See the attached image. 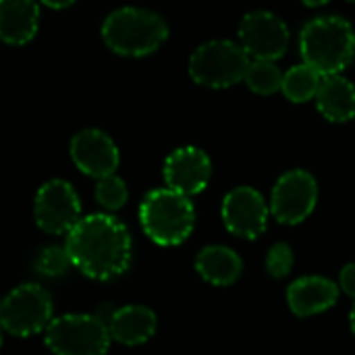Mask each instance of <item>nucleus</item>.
Listing matches in <instances>:
<instances>
[{
    "label": "nucleus",
    "mask_w": 355,
    "mask_h": 355,
    "mask_svg": "<svg viewBox=\"0 0 355 355\" xmlns=\"http://www.w3.org/2000/svg\"><path fill=\"white\" fill-rule=\"evenodd\" d=\"M73 266L94 281H112L127 272L133 243L127 227L110 214L83 216L64 243Z\"/></svg>",
    "instance_id": "f257e3e1"
},
{
    "label": "nucleus",
    "mask_w": 355,
    "mask_h": 355,
    "mask_svg": "<svg viewBox=\"0 0 355 355\" xmlns=\"http://www.w3.org/2000/svg\"><path fill=\"white\" fill-rule=\"evenodd\" d=\"M300 52L306 64L327 75H341L355 58L354 25L337 15L308 21L300 33Z\"/></svg>",
    "instance_id": "f03ea898"
},
{
    "label": "nucleus",
    "mask_w": 355,
    "mask_h": 355,
    "mask_svg": "<svg viewBox=\"0 0 355 355\" xmlns=\"http://www.w3.org/2000/svg\"><path fill=\"white\" fill-rule=\"evenodd\" d=\"M104 44L121 56H148L156 52L168 37L166 21L148 8L123 6L112 10L102 23Z\"/></svg>",
    "instance_id": "7ed1b4c3"
},
{
    "label": "nucleus",
    "mask_w": 355,
    "mask_h": 355,
    "mask_svg": "<svg viewBox=\"0 0 355 355\" xmlns=\"http://www.w3.org/2000/svg\"><path fill=\"white\" fill-rule=\"evenodd\" d=\"M139 223L150 241L162 248H173L191 235L196 208L189 196L171 187L152 189L139 204Z\"/></svg>",
    "instance_id": "20e7f679"
},
{
    "label": "nucleus",
    "mask_w": 355,
    "mask_h": 355,
    "mask_svg": "<svg viewBox=\"0 0 355 355\" xmlns=\"http://www.w3.org/2000/svg\"><path fill=\"white\" fill-rule=\"evenodd\" d=\"M250 54L231 40H210L198 46L189 58V75L198 85L225 89L245 81Z\"/></svg>",
    "instance_id": "39448f33"
},
{
    "label": "nucleus",
    "mask_w": 355,
    "mask_h": 355,
    "mask_svg": "<svg viewBox=\"0 0 355 355\" xmlns=\"http://www.w3.org/2000/svg\"><path fill=\"white\" fill-rule=\"evenodd\" d=\"M110 329L100 316L67 314L54 318L44 343L54 355H106L110 349Z\"/></svg>",
    "instance_id": "423d86ee"
},
{
    "label": "nucleus",
    "mask_w": 355,
    "mask_h": 355,
    "mask_svg": "<svg viewBox=\"0 0 355 355\" xmlns=\"http://www.w3.org/2000/svg\"><path fill=\"white\" fill-rule=\"evenodd\" d=\"M52 300L40 285L25 283L15 287L2 302L0 322L12 337H31L52 322Z\"/></svg>",
    "instance_id": "0eeeda50"
},
{
    "label": "nucleus",
    "mask_w": 355,
    "mask_h": 355,
    "mask_svg": "<svg viewBox=\"0 0 355 355\" xmlns=\"http://www.w3.org/2000/svg\"><path fill=\"white\" fill-rule=\"evenodd\" d=\"M35 225L50 235H69L81 220L79 196L64 179L46 181L33 200Z\"/></svg>",
    "instance_id": "6e6552de"
},
{
    "label": "nucleus",
    "mask_w": 355,
    "mask_h": 355,
    "mask_svg": "<svg viewBox=\"0 0 355 355\" xmlns=\"http://www.w3.org/2000/svg\"><path fill=\"white\" fill-rule=\"evenodd\" d=\"M318 183L304 168L287 171L279 177L270 196V212L283 225L304 223L316 208Z\"/></svg>",
    "instance_id": "1a4fd4ad"
},
{
    "label": "nucleus",
    "mask_w": 355,
    "mask_h": 355,
    "mask_svg": "<svg viewBox=\"0 0 355 355\" xmlns=\"http://www.w3.org/2000/svg\"><path fill=\"white\" fill-rule=\"evenodd\" d=\"M239 44L254 60H279L289 48V27L270 10H254L239 23Z\"/></svg>",
    "instance_id": "9d476101"
},
{
    "label": "nucleus",
    "mask_w": 355,
    "mask_h": 355,
    "mask_svg": "<svg viewBox=\"0 0 355 355\" xmlns=\"http://www.w3.org/2000/svg\"><path fill=\"white\" fill-rule=\"evenodd\" d=\"M268 212L262 193L248 185L231 189L223 200V223L241 239H258L266 231Z\"/></svg>",
    "instance_id": "9b49d317"
},
{
    "label": "nucleus",
    "mask_w": 355,
    "mask_h": 355,
    "mask_svg": "<svg viewBox=\"0 0 355 355\" xmlns=\"http://www.w3.org/2000/svg\"><path fill=\"white\" fill-rule=\"evenodd\" d=\"M69 154L73 164L87 177L102 179L112 175L121 162V154L110 135L100 129H81L73 135Z\"/></svg>",
    "instance_id": "f8f14e48"
},
{
    "label": "nucleus",
    "mask_w": 355,
    "mask_h": 355,
    "mask_svg": "<svg viewBox=\"0 0 355 355\" xmlns=\"http://www.w3.org/2000/svg\"><path fill=\"white\" fill-rule=\"evenodd\" d=\"M162 175L166 187L191 198L206 189L212 177V164L204 150L196 146H183L166 156Z\"/></svg>",
    "instance_id": "ddd939ff"
},
{
    "label": "nucleus",
    "mask_w": 355,
    "mask_h": 355,
    "mask_svg": "<svg viewBox=\"0 0 355 355\" xmlns=\"http://www.w3.org/2000/svg\"><path fill=\"white\" fill-rule=\"evenodd\" d=\"M339 300V287L327 277H302L287 289V304L300 318H308L333 308Z\"/></svg>",
    "instance_id": "4468645a"
},
{
    "label": "nucleus",
    "mask_w": 355,
    "mask_h": 355,
    "mask_svg": "<svg viewBox=\"0 0 355 355\" xmlns=\"http://www.w3.org/2000/svg\"><path fill=\"white\" fill-rule=\"evenodd\" d=\"M40 25L37 0H0V37L8 46L31 42Z\"/></svg>",
    "instance_id": "2eb2a0df"
},
{
    "label": "nucleus",
    "mask_w": 355,
    "mask_h": 355,
    "mask_svg": "<svg viewBox=\"0 0 355 355\" xmlns=\"http://www.w3.org/2000/svg\"><path fill=\"white\" fill-rule=\"evenodd\" d=\"M156 314L146 306H123L114 310L108 320V329L114 341L121 345H141L156 333Z\"/></svg>",
    "instance_id": "dca6fc26"
},
{
    "label": "nucleus",
    "mask_w": 355,
    "mask_h": 355,
    "mask_svg": "<svg viewBox=\"0 0 355 355\" xmlns=\"http://www.w3.org/2000/svg\"><path fill=\"white\" fill-rule=\"evenodd\" d=\"M196 270L206 283L214 287H229L241 277L243 262L237 252L227 245H206L196 256Z\"/></svg>",
    "instance_id": "f3484780"
},
{
    "label": "nucleus",
    "mask_w": 355,
    "mask_h": 355,
    "mask_svg": "<svg viewBox=\"0 0 355 355\" xmlns=\"http://www.w3.org/2000/svg\"><path fill=\"white\" fill-rule=\"evenodd\" d=\"M318 112L331 123H347L355 116V85L343 75H327L316 96Z\"/></svg>",
    "instance_id": "a211bd4d"
},
{
    "label": "nucleus",
    "mask_w": 355,
    "mask_h": 355,
    "mask_svg": "<svg viewBox=\"0 0 355 355\" xmlns=\"http://www.w3.org/2000/svg\"><path fill=\"white\" fill-rule=\"evenodd\" d=\"M322 81H324V75L320 71H316L314 67L302 62V64L291 67L285 73L281 92L289 102L304 104V102H310V100H314L318 96Z\"/></svg>",
    "instance_id": "6ab92c4d"
},
{
    "label": "nucleus",
    "mask_w": 355,
    "mask_h": 355,
    "mask_svg": "<svg viewBox=\"0 0 355 355\" xmlns=\"http://www.w3.org/2000/svg\"><path fill=\"white\" fill-rule=\"evenodd\" d=\"M285 73L277 67V60H252L245 73L248 87L258 96H272L281 92Z\"/></svg>",
    "instance_id": "aec40b11"
},
{
    "label": "nucleus",
    "mask_w": 355,
    "mask_h": 355,
    "mask_svg": "<svg viewBox=\"0 0 355 355\" xmlns=\"http://www.w3.org/2000/svg\"><path fill=\"white\" fill-rule=\"evenodd\" d=\"M96 200L102 208L114 212L121 210L127 200H129V189L127 183L119 177V175H106L102 179H98L96 183Z\"/></svg>",
    "instance_id": "412c9836"
},
{
    "label": "nucleus",
    "mask_w": 355,
    "mask_h": 355,
    "mask_svg": "<svg viewBox=\"0 0 355 355\" xmlns=\"http://www.w3.org/2000/svg\"><path fill=\"white\" fill-rule=\"evenodd\" d=\"M33 266L42 277H60L69 270V266H73V260H71L67 248L50 245L37 254Z\"/></svg>",
    "instance_id": "4be33fe9"
},
{
    "label": "nucleus",
    "mask_w": 355,
    "mask_h": 355,
    "mask_svg": "<svg viewBox=\"0 0 355 355\" xmlns=\"http://www.w3.org/2000/svg\"><path fill=\"white\" fill-rule=\"evenodd\" d=\"M293 262H295L293 250H291V245L285 243V241L275 243V245L268 250V254H266V270H268V275H272L275 279L287 277V275L293 270Z\"/></svg>",
    "instance_id": "5701e85b"
},
{
    "label": "nucleus",
    "mask_w": 355,
    "mask_h": 355,
    "mask_svg": "<svg viewBox=\"0 0 355 355\" xmlns=\"http://www.w3.org/2000/svg\"><path fill=\"white\" fill-rule=\"evenodd\" d=\"M339 287L343 293H347L349 297L355 300V264L343 266V270L339 275Z\"/></svg>",
    "instance_id": "b1692460"
},
{
    "label": "nucleus",
    "mask_w": 355,
    "mask_h": 355,
    "mask_svg": "<svg viewBox=\"0 0 355 355\" xmlns=\"http://www.w3.org/2000/svg\"><path fill=\"white\" fill-rule=\"evenodd\" d=\"M42 4H46V6H50V8H56V10H60V8H67V6H71L75 0H40Z\"/></svg>",
    "instance_id": "393cba45"
},
{
    "label": "nucleus",
    "mask_w": 355,
    "mask_h": 355,
    "mask_svg": "<svg viewBox=\"0 0 355 355\" xmlns=\"http://www.w3.org/2000/svg\"><path fill=\"white\" fill-rule=\"evenodd\" d=\"M306 6H322V4H327L329 0H302Z\"/></svg>",
    "instance_id": "a878e982"
},
{
    "label": "nucleus",
    "mask_w": 355,
    "mask_h": 355,
    "mask_svg": "<svg viewBox=\"0 0 355 355\" xmlns=\"http://www.w3.org/2000/svg\"><path fill=\"white\" fill-rule=\"evenodd\" d=\"M349 327H352V331H354L355 335V304L354 308H352V314H349Z\"/></svg>",
    "instance_id": "bb28decb"
},
{
    "label": "nucleus",
    "mask_w": 355,
    "mask_h": 355,
    "mask_svg": "<svg viewBox=\"0 0 355 355\" xmlns=\"http://www.w3.org/2000/svg\"><path fill=\"white\" fill-rule=\"evenodd\" d=\"M349 2H355V0H349Z\"/></svg>",
    "instance_id": "cd10ccee"
}]
</instances>
